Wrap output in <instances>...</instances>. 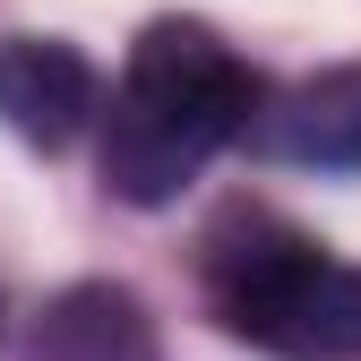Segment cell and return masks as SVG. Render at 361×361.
I'll return each mask as SVG.
<instances>
[{
    "label": "cell",
    "instance_id": "obj_5",
    "mask_svg": "<svg viewBox=\"0 0 361 361\" xmlns=\"http://www.w3.org/2000/svg\"><path fill=\"white\" fill-rule=\"evenodd\" d=\"M26 361H164V344H155V319L129 284H69L43 301Z\"/></svg>",
    "mask_w": 361,
    "mask_h": 361
},
{
    "label": "cell",
    "instance_id": "obj_4",
    "mask_svg": "<svg viewBox=\"0 0 361 361\" xmlns=\"http://www.w3.org/2000/svg\"><path fill=\"white\" fill-rule=\"evenodd\" d=\"M258 147L301 172H361V61L301 78L276 112H258Z\"/></svg>",
    "mask_w": 361,
    "mask_h": 361
},
{
    "label": "cell",
    "instance_id": "obj_3",
    "mask_svg": "<svg viewBox=\"0 0 361 361\" xmlns=\"http://www.w3.org/2000/svg\"><path fill=\"white\" fill-rule=\"evenodd\" d=\"M86 112H95V69L69 43H35V35H0V121L26 147H69Z\"/></svg>",
    "mask_w": 361,
    "mask_h": 361
},
{
    "label": "cell",
    "instance_id": "obj_2",
    "mask_svg": "<svg viewBox=\"0 0 361 361\" xmlns=\"http://www.w3.org/2000/svg\"><path fill=\"white\" fill-rule=\"evenodd\" d=\"M207 301L224 336L284 361H361V267L327 258L276 215H233L207 241Z\"/></svg>",
    "mask_w": 361,
    "mask_h": 361
},
{
    "label": "cell",
    "instance_id": "obj_1",
    "mask_svg": "<svg viewBox=\"0 0 361 361\" xmlns=\"http://www.w3.org/2000/svg\"><path fill=\"white\" fill-rule=\"evenodd\" d=\"M250 121L258 69L207 18H155L104 104V190L129 207H172Z\"/></svg>",
    "mask_w": 361,
    "mask_h": 361
}]
</instances>
